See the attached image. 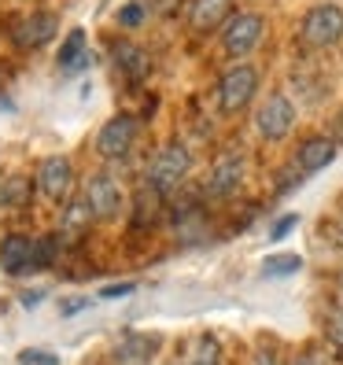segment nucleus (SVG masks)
Instances as JSON below:
<instances>
[{
	"instance_id": "1",
	"label": "nucleus",
	"mask_w": 343,
	"mask_h": 365,
	"mask_svg": "<svg viewBox=\"0 0 343 365\" xmlns=\"http://www.w3.org/2000/svg\"><path fill=\"white\" fill-rule=\"evenodd\" d=\"M255 93H259V71H255L251 63H237V67H229L218 78V107L225 115L244 111L255 100Z\"/></svg>"
},
{
	"instance_id": "2",
	"label": "nucleus",
	"mask_w": 343,
	"mask_h": 365,
	"mask_svg": "<svg viewBox=\"0 0 343 365\" xmlns=\"http://www.w3.org/2000/svg\"><path fill=\"white\" fill-rule=\"evenodd\" d=\"M192 170V155L185 144H166L155 152V159L148 163V185L155 192H174Z\"/></svg>"
},
{
	"instance_id": "3",
	"label": "nucleus",
	"mask_w": 343,
	"mask_h": 365,
	"mask_svg": "<svg viewBox=\"0 0 343 365\" xmlns=\"http://www.w3.org/2000/svg\"><path fill=\"white\" fill-rule=\"evenodd\" d=\"M307 48H332L343 37V8L339 4H314L303 15V30H299Z\"/></svg>"
},
{
	"instance_id": "4",
	"label": "nucleus",
	"mask_w": 343,
	"mask_h": 365,
	"mask_svg": "<svg viewBox=\"0 0 343 365\" xmlns=\"http://www.w3.org/2000/svg\"><path fill=\"white\" fill-rule=\"evenodd\" d=\"M262 30H266L262 15L237 11V15L225 23V30H222V48H225V56H229V59H244L247 52H255V48H259V41H262Z\"/></svg>"
},
{
	"instance_id": "5",
	"label": "nucleus",
	"mask_w": 343,
	"mask_h": 365,
	"mask_svg": "<svg viewBox=\"0 0 343 365\" xmlns=\"http://www.w3.org/2000/svg\"><path fill=\"white\" fill-rule=\"evenodd\" d=\"M292 125H295V103L285 93H270L255 111V130L262 133V140H285Z\"/></svg>"
},
{
	"instance_id": "6",
	"label": "nucleus",
	"mask_w": 343,
	"mask_h": 365,
	"mask_svg": "<svg viewBox=\"0 0 343 365\" xmlns=\"http://www.w3.org/2000/svg\"><path fill=\"white\" fill-rule=\"evenodd\" d=\"M71 185H74V166L67 155H48L37 166V188L52 203H71Z\"/></svg>"
},
{
	"instance_id": "7",
	"label": "nucleus",
	"mask_w": 343,
	"mask_h": 365,
	"mask_svg": "<svg viewBox=\"0 0 343 365\" xmlns=\"http://www.w3.org/2000/svg\"><path fill=\"white\" fill-rule=\"evenodd\" d=\"M137 140V118L130 115H115V118H107L100 125V133H96V152L103 159H126L130 155V148Z\"/></svg>"
},
{
	"instance_id": "8",
	"label": "nucleus",
	"mask_w": 343,
	"mask_h": 365,
	"mask_svg": "<svg viewBox=\"0 0 343 365\" xmlns=\"http://www.w3.org/2000/svg\"><path fill=\"white\" fill-rule=\"evenodd\" d=\"M52 37H56V15L52 11H30V15L11 23V41H15V48H23V52L48 45Z\"/></svg>"
},
{
	"instance_id": "9",
	"label": "nucleus",
	"mask_w": 343,
	"mask_h": 365,
	"mask_svg": "<svg viewBox=\"0 0 343 365\" xmlns=\"http://www.w3.org/2000/svg\"><path fill=\"white\" fill-rule=\"evenodd\" d=\"M244 166H247L244 152H225V155L214 159L210 178H207L210 196H232V192L240 188V181H244Z\"/></svg>"
},
{
	"instance_id": "10",
	"label": "nucleus",
	"mask_w": 343,
	"mask_h": 365,
	"mask_svg": "<svg viewBox=\"0 0 343 365\" xmlns=\"http://www.w3.org/2000/svg\"><path fill=\"white\" fill-rule=\"evenodd\" d=\"M81 196L89 200V207H93L96 218H115V214L122 210V188H118L115 178H107V174L89 178V185H85Z\"/></svg>"
},
{
	"instance_id": "11",
	"label": "nucleus",
	"mask_w": 343,
	"mask_h": 365,
	"mask_svg": "<svg viewBox=\"0 0 343 365\" xmlns=\"http://www.w3.org/2000/svg\"><path fill=\"white\" fill-rule=\"evenodd\" d=\"M229 19H232V0H192V8H188V23L196 34L218 30Z\"/></svg>"
},
{
	"instance_id": "12",
	"label": "nucleus",
	"mask_w": 343,
	"mask_h": 365,
	"mask_svg": "<svg viewBox=\"0 0 343 365\" xmlns=\"http://www.w3.org/2000/svg\"><path fill=\"white\" fill-rule=\"evenodd\" d=\"M37 244L26 236H4L0 244V269L4 273H23V269H37Z\"/></svg>"
},
{
	"instance_id": "13",
	"label": "nucleus",
	"mask_w": 343,
	"mask_h": 365,
	"mask_svg": "<svg viewBox=\"0 0 343 365\" xmlns=\"http://www.w3.org/2000/svg\"><path fill=\"white\" fill-rule=\"evenodd\" d=\"M332 159H336V140H329V137H307L299 144V155H295L303 174H317V170H325Z\"/></svg>"
},
{
	"instance_id": "14",
	"label": "nucleus",
	"mask_w": 343,
	"mask_h": 365,
	"mask_svg": "<svg viewBox=\"0 0 343 365\" xmlns=\"http://www.w3.org/2000/svg\"><path fill=\"white\" fill-rule=\"evenodd\" d=\"M93 218H96V214H93L89 200H85V196H74V200L67 203V210H63L59 236H63V240H78V236L89 232V222H93Z\"/></svg>"
},
{
	"instance_id": "15",
	"label": "nucleus",
	"mask_w": 343,
	"mask_h": 365,
	"mask_svg": "<svg viewBox=\"0 0 343 365\" xmlns=\"http://www.w3.org/2000/svg\"><path fill=\"white\" fill-rule=\"evenodd\" d=\"M115 63L122 67V74L133 78V81L148 78V71H152V59H148V52H144L140 45H130V41H118V45H115Z\"/></svg>"
},
{
	"instance_id": "16",
	"label": "nucleus",
	"mask_w": 343,
	"mask_h": 365,
	"mask_svg": "<svg viewBox=\"0 0 343 365\" xmlns=\"http://www.w3.org/2000/svg\"><path fill=\"white\" fill-rule=\"evenodd\" d=\"M59 67L67 74H78L89 67V48H85V30H71L67 41H63L59 48Z\"/></svg>"
},
{
	"instance_id": "17",
	"label": "nucleus",
	"mask_w": 343,
	"mask_h": 365,
	"mask_svg": "<svg viewBox=\"0 0 343 365\" xmlns=\"http://www.w3.org/2000/svg\"><path fill=\"white\" fill-rule=\"evenodd\" d=\"M155 336H137V332H130V336H122V343H118V358L122 361H130V365H144L148 358L155 354Z\"/></svg>"
},
{
	"instance_id": "18",
	"label": "nucleus",
	"mask_w": 343,
	"mask_h": 365,
	"mask_svg": "<svg viewBox=\"0 0 343 365\" xmlns=\"http://www.w3.org/2000/svg\"><path fill=\"white\" fill-rule=\"evenodd\" d=\"M30 203V181L23 174L0 178V210H19Z\"/></svg>"
},
{
	"instance_id": "19",
	"label": "nucleus",
	"mask_w": 343,
	"mask_h": 365,
	"mask_svg": "<svg viewBox=\"0 0 343 365\" xmlns=\"http://www.w3.org/2000/svg\"><path fill=\"white\" fill-rule=\"evenodd\" d=\"M303 269V259L292 251H281V255H270L262 262V277H288V273H299Z\"/></svg>"
},
{
	"instance_id": "20",
	"label": "nucleus",
	"mask_w": 343,
	"mask_h": 365,
	"mask_svg": "<svg viewBox=\"0 0 343 365\" xmlns=\"http://www.w3.org/2000/svg\"><path fill=\"white\" fill-rule=\"evenodd\" d=\"M218 361H222V347H218V339H210V336L196 339V347H192L188 365H218Z\"/></svg>"
},
{
	"instance_id": "21",
	"label": "nucleus",
	"mask_w": 343,
	"mask_h": 365,
	"mask_svg": "<svg viewBox=\"0 0 343 365\" xmlns=\"http://www.w3.org/2000/svg\"><path fill=\"white\" fill-rule=\"evenodd\" d=\"M19 365H59V358L52 351H37V347H26V351H19L15 354Z\"/></svg>"
},
{
	"instance_id": "22",
	"label": "nucleus",
	"mask_w": 343,
	"mask_h": 365,
	"mask_svg": "<svg viewBox=\"0 0 343 365\" xmlns=\"http://www.w3.org/2000/svg\"><path fill=\"white\" fill-rule=\"evenodd\" d=\"M325 329H329V339L343 351V307H329V317H325Z\"/></svg>"
},
{
	"instance_id": "23",
	"label": "nucleus",
	"mask_w": 343,
	"mask_h": 365,
	"mask_svg": "<svg viewBox=\"0 0 343 365\" xmlns=\"http://www.w3.org/2000/svg\"><path fill=\"white\" fill-rule=\"evenodd\" d=\"M295 225H299V214H285V218H277V225L270 229V240H285Z\"/></svg>"
},
{
	"instance_id": "24",
	"label": "nucleus",
	"mask_w": 343,
	"mask_h": 365,
	"mask_svg": "<svg viewBox=\"0 0 343 365\" xmlns=\"http://www.w3.org/2000/svg\"><path fill=\"white\" fill-rule=\"evenodd\" d=\"M140 19H144V8H140V4H126V8L118 11V23H122V26H130V30L140 26Z\"/></svg>"
},
{
	"instance_id": "25",
	"label": "nucleus",
	"mask_w": 343,
	"mask_h": 365,
	"mask_svg": "<svg viewBox=\"0 0 343 365\" xmlns=\"http://www.w3.org/2000/svg\"><path fill=\"white\" fill-rule=\"evenodd\" d=\"M89 307V295H74V299H59V314L63 317H74L78 310Z\"/></svg>"
},
{
	"instance_id": "26",
	"label": "nucleus",
	"mask_w": 343,
	"mask_h": 365,
	"mask_svg": "<svg viewBox=\"0 0 343 365\" xmlns=\"http://www.w3.org/2000/svg\"><path fill=\"white\" fill-rule=\"evenodd\" d=\"M255 365H281V358H277V347H273V343H262V347L255 351Z\"/></svg>"
},
{
	"instance_id": "27",
	"label": "nucleus",
	"mask_w": 343,
	"mask_h": 365,
	"mask_svg": "<svg viewBox=\"0 0 343 365\" xmlns=\"http://www.w3.org/2000/svg\"><path fill=\"white\" fill-rule=\"evenodd\" d=\"M292 365H325V361H321V354H317V351H307V354H299Z\"/></svg>"
},
{
	"instance_id": "28",
	"label": "nucleus",
	"mask_w": 343,
	"mask_h": 365,
	"mask_svg": "<svg viewBox=\"0 0 343 365\" xmlns=\"http://www.w3.org/2000/svg\"><path fill=\"white\" fill-rule=\"evenodd\" d=\"M130 292H133V284H118V288H107L103 295H107V299H115V295H130Z\"/></svg>"
},
{
	"instance_id": "29",
	"label": "nucleus",
	"mask_w": 343,
	"mask_h": 365,
	"mask_svg": "<svg viewBox=\"0 0 343 365\" xmlns=\"http://www.w3.org/2000/svg\"><path fill=\"white\" fill-rule=\"evenodd\" d=\"M339 292H343V273H339Z\"/></svg>"
}]
</instances>
